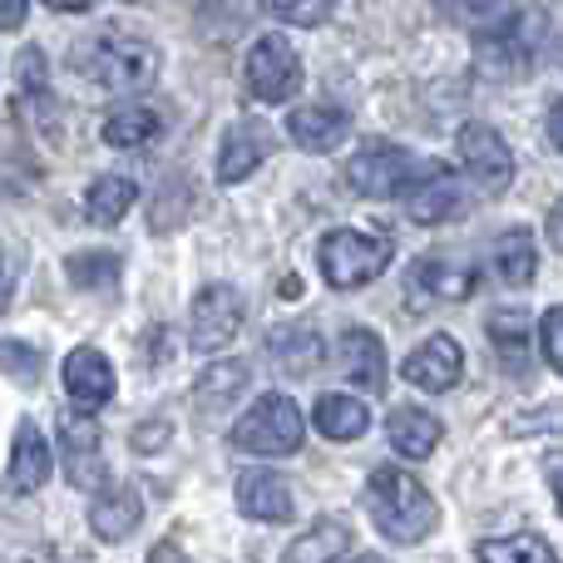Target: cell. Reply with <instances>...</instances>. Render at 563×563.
<instances>
[{
	"label": "cell",
	"instance_id": "obj_40",
	"mask_svg": "<svg viewBox=\"0 0 563 563\" xmlns=\"http://www.w3.org/2000/svg\"><path fill=\"white\" fill-rule=\"evenodd\" d=\"M49 10H65V15H79V10H89V0H45Z\"/></svg>",
	"mask_w": 563,
	"mask_h": 563
},
{
	"label": "cell",
	"instance_id": "obj_4",
	"mask_svg": "<svg viewBox=\"0 0 563 563\" xmlns=\"http://www.w3.org/2000/svg\"><path fill=\"white\" fill-rule=\"evenodd\" d=\"M307 435V420H301L297 400L291 396H263L253 400L243 420H233V445L247 450V455H291Z\"/></svg>",
	"mask_w": 563,
	"mask_h": 563
},
{
	"label": "cell",
	"instance_id": "obj_16",
	"mask_svg": "<svg viewBox=\"0 0 563 563\" xmlns=\"http://www.w3.org/2000/svg\"><path fill=\"white\" fill-rule=\"evenodd\" d=\"M336 361L346 371V380H356L361 390L380 396L386 390V341L366 327H351L341 331V346H336Z\"/></svg>",
	"mask_w": 563,
	"mask_h": 563
},
{
	"label": "cell",
	"instance_id": "obj_39",
	"mask_svg": "<svg viewBox=\"0 0 563 563\" xmlns=\"http://www.w3.org/2000/svg\"><path fill=\"white\" fill-rule=\"evenodd\" d=\"M164 430H168V426H164V420H158V426H148L144 435H134V445H139V450H154L158 440H164Z\"/></svg>",
	"mask_w": 563,
	"mask_h": 563
},
{
	"label": "cell",
	"instance_id": "obj_5",
	"mask_svg": "<svg viewBox=\"0 0 563 563\" xmlns=\"http://www.w3.org/2000/svg\"><path fill=\"white\" fill-rule=\"evenodd\" d=\"M539 15H499L475 30V65L489 79H519L534 69Z\"/></svg>",
	"mask_w": 563,
	"mask_h": 563
},
{
	"label": "cell",
	"instance_id": "obj_35",
	"mask_svg": "<svg viewBox=\"0 0 563 563\" xmlns=\"http://www.w3.org/2000/svg\"><path fill=\"white\" fill-rule=\"evenodd\" d=\"M559 321H563V311H559V307H549L544 317H539V351H544V366H549V371H563V341H559Z\"/></svg>",
	"mask_w": 563,
	"mask_h": 563
},
{
	"label": "cell",
	"instance_id": "obj_6",
	"mask_svg": "<svg viewBox=\"0 0 563 563\" xmlns=\"http://www.w3.org/2000/svg\"><path fill=\"white\" fill-rule=\"evenodd\" d=\"M243 85H247V95L263 99V104H287L301 89V55L282 35L253 40L247 65H243Z\"/></svg>",
	"mask_w": 563,
	"mask_h": 563
},
{
	"label": "cell",
	"instance_id": "obj_22",
	"mask_svg": "<svg viewBox=\"0 0 563 563\" xmlns=\"http://www.w3.org/2000/svg\"><path fill=\"white\" fill-rule=\"evenodd\" d=\"M440 420L430 416V410H420V406H396L390 410V420H386V440H390V450L396 455H406V460H426L430 450L440 445Z\"/></svg>",
	"mask_w": 563,
	"mask_h": 563
},
{
	"label": "cell",
	"instance_id": "obj_34",
	"mask_svg": "<svg viewBox=\"0 0 563 563\" xmlns=\"http://www.w3.org/2000/svg\"><path fill=\"white\" fill-rule=\"evenodd\" d=\"M445 15H455V20H465V25H489V20H499L505 15V0H435Z\"/></svg>",
	"mask_w": 563,
	"mask_h": 563
},
{
	"label": "cell",
	"instance_id": "obj_26",
	"mask_svg": "<svg viewBox=\"0 0 563 563\" xmlns=\"http://www.w3.org/2000/svg\"><path fill=\"white\" fill-rule=\"evenodd\" d=\"M311 420H317V430L327 440H356V435H366V426H371V410L361 406L356 396H317V410H311Z\"/></svg>",
	"mask_w": 563,
	"mask_h": 563
},
{
	"label": "cell",
	"instance_id": "obj_21",
	"mask_svg": "<svg viewBox=\"0 0 563 563\" xmlns=\"http://www.w3.org/2000/svg\"><path fill=\"white\" fill-rule=\"evenodd\" d=\"M139 519H144V499H139L134 485H114L109 495H99L95 505H89V529H95L104 544H124L139 529Z\"/></svg>",
	"mask_w": 563,
	"mask_h": 563
},
{
	"label": "cell",
	"instance_id": "obj_9",
	"mask_svg": "<svg viewBox=\"0 0 563 563\" xmlns=\"http://www.w3.org/2000/svg\"><path fill=\"white\" fill-rule=\"evenodd\" d=\"M460 164L470 168V178H475L485 194H505L509 188V178H515V154H509V144H505V134L499 129H489V124H465L460 129Z\"/></svg>",
	"mask_w": 563,
	"mask_h": 563
},
{
	"label": "cell",
	"instance_id": "obj_31",
	"mask_svg": "<svg viewBox=\"0 0 563 563\" xmlns=\"http://www.w3.org/2000/svg\"><path fill=\"white\" fill-rule=\"evenodd\" d=\"M489 341L499 346V356H519V351L529 346V317L515 307L489 311Z\"/></svg>",
	"mask_w": 563,
	"mask_h": 563
},
{
	"label": "cell",
	"instance_id": "obj_15",
	"mask_svg": "<svg viewBox=\"0 0 563 563\" xmlns=\"http://www.w3.org/2000/svg\"><path fill=\"white\" fill-rule=\"evenodd\" d=\"M49 475H55V450H49V440L40 435L35 420L20 416L15 445H10V485H15L20 495H35V489H45Z\"/></svg>",
	"mask_w": 563,
	"mask_h": 563
},
{
	"label": "cell",
	"instance_id": "obj_23",
	"mask_svg": "<svg viewBox=\"0 0 563 563\" xmlns=\"http://www.w3.org/2000/svg\"><path fill=\"white\" fill-rule=\"evenodd\" d=\"M351 554V529L346 519H317L301 539H291V549L282 563H341Z\"/></svg>",
	"mask_w": 563,
	"mask_h": 563
},
{
	"label": "cell",
	"instance_id": "obj_3",
	"mask_svg": "<svg viewBox=\"0 0 563 563\" xmlns=\"http://www.w3.org/2000/svg\"><path fill=\"white\" fill-rule=\"evenodd\" d=\"M321 257V277L336 291H356L366 282H376L390 263V238L386 233H356V228H336L321 238L317 247Z\"/></svg>",
	"mask_w": 563,
	"mask_h": 563
},
{
	"label": "cell",
	"instance_id": "obj_2",
	"mask_svg": "<svg viewBox=\"0 0 563 563\" xmlns=\"http://www.w3.org/2000/svg\"><path fill=\"white\" fill-rule=\"evenodd\" d=\"M75 69L85 79H95L99 89L109 95H134V89L154 85L158 75V49L148 40H134V35H119V30H104V35L85 40L75 49Z\"/></svg>",
	"mask_w": 563,
	"mask_h": 563
},
{
	"label": "cell",
	"instance_id": "obj_32",
	"mask_svg": "<svg viewBox=\"0 0 563 563\" xmlns=\"http://www.w3.org/2000/svg\"><path fill=\"white\" fill-rule=\"evenodd\" d=\"M267 15H277L282 25H301V30H317L331 20L336 0H263Z\"/></svg>",
	"mask_w": 563,
	"mask_h": 563
},
{
	"label": "cell",
	"instance_id": "obj_27",
	"mask_svg": "<svg viewBox=\"0 0 563 563\" xmlns=\"http://www.w3.org/2000/svg\"><path fill=\"white\" fill-rule=\"evenodd\" d=\"M134 198H139L134 178H124V174H104V178H95V184H89V194H85V213H89V223L114 228L119 218H124L129 208H134Z\"/></svg>",
	"mask_w": 563,
	"mask_h": 563
},
{
	"label": "cell",
	"instance_id": "obj_12",
	"mask_svg": "<svg viewBox=\"0 0 563 563\" xmlns=\"http://www.w3.org/2000/svg\"><path fill=\"white\" fill-rule=\"evenodd\" d=\"M406 380L420 390H430V396H445V390H455L460 380H465V351H460L455 336H430L426 346H416L406 356Z\"/></svg>",
	"mask_w": 563,
	"mask_h": 563
},
{
	"label": "cell",
	"instance_id": "obj_10",
	"mask_svg": "<svg viewBox=\"0 0 563 563\" xmlns=\"http://www.w3.org/2000/svg\"><path fill=\"white\" fill-rule=\"evenodd\" d=\"M59 376H65V396L75 410H85V416H95L99 406H109L114 400V366H109L104 351L95 346H75L65 356V366H59Z\"/></svg>",
	"mask_w": 563,
	"mask_h": 563
},
{
	"label": "cell",
	"instance_id": "obj_11",
	"mask_svg": "<svg viewBox=\"0 0 563 563\" xmlns=\"http://www.w3.org/2000/svg\"><path fill=\"white\" fill-rule=\"evenodd\" d=\"M59 460H65V475L75 489H95L104 479V435L85 410L65 416V426H59Z\"/></svg>",
	"mask_w": 563,
	"mask_h": 563
},
{
	"label": "cell",
	"instance_id": "obj_37",
	"mask_svg": "<svg viewBox=\"0 0 563 563\" xmlns=\"http://www.w3.org/2000/svg\"><path fill=\"white\" fill-rule=\"evenodd\" d=\"M10 297H15V273H10V263L0 257V311L10 307Z\"/></svg>",
	"mask_w": 563,
	"mask_h": 563
},
{
	"label": "cell",
	"instance_id": "obj_24",
	"mask_svg": "<svg viewBox=\"0 0 563 563\" xmlns=\"http://www.w3.org/2000/svg\"><path fill=\"white\" fill-rule=\"evenodd\" d=\"M406 287L426 291V297L435 301H465L470 291H475V273H470L465 263H440V257H420L416 267H410V282Z\"/></svg>",
	"mask_w": 563,
	"mask_h": 563
},
{
	"label": "cell",
	"instance_id": "obj_18",
	"mask_svg": "<svg viewBox=\"0 0 563 563\" xmlns=\"http://www.w3.org/2000/svg\"><path fill=\"white\" fill-rule=\"evenodd\" d=\"M287 134H291V144L307 148V154H331V148L351 134V119H346V109L301 104L287 114Z\"/></svg>",
	"mask_w": 563,
	"mask_h": 563
},
{
	"label": "cell",
	"instance_id": "obj_30",
	"mask_svg": "<svg viewBox=\"0 0 563 563\" xmlns=\"http://www.w3.org/2000/svg\"><path fill=\"white\" fill-rule=\"evenodd\" d=\"M119 253H69L65 257V277L75 282V287L95 291V287H114L119 282Z\"/></svg>",
	"mask_w": 563,
	"mask_h": 563
},
{
	"label": "cell",
	"instance_id": "obj_38",
	"mask_svg": "<svg viewBox=\"0 0 563 563\" xmlns=\"http://www.w3.org/2000/svg\"><path fill=\"white\" fill-rule=\"evenodd\" d=\"M148 563H194V559H188L178 544H158V549H154V559H148Z\"/></svg>",
	"mask_w": 563,
	"mask_h": 563
},
{
	"label": "cell",
	"instance_id": "obj_13",
	"mask_svg": "<svg viewBox=\"0 0 563 563\" xmlns=\"http://www.w3.org/2000/svg\"><path fill=\"white\" fill-rule=\"evenodd\" d=\"M267 154H273V129L263 119H238L218 148V184H243L253 168H263Z\"/></svg>",
	"mask_w": 563,
	"mask_h": 563
},
{
	"label": "cell",
	"instance_id": "obj_29",
	"mask_svg": "<svg viewBox=\"0 0 563 563\" xmlns=\"http://www.w3.org/2000/svg\"><path fill=\"white\" fill-rule=\"evenodd\" d=\"M479 563H559L554 549L539 534H509V539H485L475 549Z\"/></svg>",
	"mask_w": 563,
	"mask_h": 563
},
{
	"label": "cell",
	"instance_id": "obj_25",
	"mask_svg": "<svg viewBox=\"0 0 563 563\" xmlns=\"http://www.w3.org/2000/svg\"><path fill=\"white\" fill-rule=\"evenodd\" d=\"M489 257H495V277L505 282V287H529L539 273V253H534V238L529 233H499L495 247H489Z\"/></svg>",
	"mask_w": 563,
	"mask_h": 563
},
{
	"label": "cell",
	"instance_id": "obj_8",
	"mask_svg": "<svg viewBox=\"0 0 563 563\" xmlns=\"http://www.w3.org/2000/svg\"><path fill=\"white\" fill-rule=\"evenodd\" d=\"M243 327V297L228 282H208L194 297V317H188V346L194 351H223Z\"/></svg>",
	"mask_w": 563,
	"mask_h": 563
},
{
	"label": "cell",
	"instance_id": "obj_1",
	"mask_svg": "<svg viewBox=\"0 0 563 563\" xmlns=\"http://www.w3.org/2000/svg\"><path fill=\"white\" fill-rule=\"evenodd\" d=\"M366 509H371V525L386 539H396V544H420V539H430V529L440 525V509H435V499H430V489L420 485L410 470H396V465L371 475Z\"/></svg>",
	"mask_w": 563,
	"mask_h": 563
},
{
	"label": "cell",
	"instance_id": "obj_41",
	"mask_svg": "<svg viewBox=\"0 0 563 563\" xmlns=\"http://www.w3.org/2000/svg\"><path fill=\"white\" fill-rule=\"evenodd\" d=\"M549 148H559V99L549 104Z\"/></svg>",
	"mask_w": 563,
	"mask_h": 563
},
{
	"label": "cell",
	"instance_id": "obj_33",
	"mask_svg": "<svg viewBox=\"0 0 563 563\" xmlns=\"http://www.w3.org/2000/svg\"><path fill=\"white\" fill-rule=\"evenodd\" d=\"M40 366H45V361H40V351L30 346V341H0V371L15 376L20 386H35Z\"/></svg>",
	"mask_w": 563,
	"mask_h": 563
},
{
	"label": "cell",
	"instance_id": "obj_7",
	"mask_svg": "<svg viewBox=\"0 0 563 563\" xmlns=\"http://www.w3.org/2000/svg\"><path fill=\"white\" fill-rule=\"evenodd\" d=\"M410 178H416V164H410V154H406V148H396V144H386V139L366 144L346 164V188L356 198H376V203H386V198H400L410 188Z\"/></svg>",
	"mask_w": 563,
	"mask_h": 563
},
{
	"label": "cell",
	"instance_id": "obj_19",
	"mask_svg": "<svg viewBox=\"0 0 563 563\" xmlns=\"http://www.w3.org/2000/svg\"><path fill=\"white\" fill-rule=\"evenodd\" d=\"M247 380H253L247 361H213V366L194 380V406L203 410V416H228V410L247 396Z\"/></svg>",
	"mask_w": 563,
	"mask_h": 563
},
{
	"label": "cell",
	"instance_id": "obj_17",
	"mask_svg": "<svg viewBox=\"0 0 563 563\" xmlns=\"http://www.w3.org/2000/svg\"><path fill=\"white\" fill-rule=\"evenodd\" d=\"M465 208V188H460V178L450 174V168L430 164L426 184L406 188V213L416 218V223L435 228V223H450V213H460Z\"/></svg>",
	"mask_w": 563,
	"mask_h": 563
},
{
	"label": "cell",
	"instance_id": "obj_20",
	"mask_svg": "<svg viewBox=\"0 0 563 563\" xmlns=\"http://www.w3.org/2000/svg\"><path fill=\"white\" fill-rule=\"evenodd\" d=\"M267 356H273V366L282 376H307V371H317L321 361H327V341H321L317 327H277L273 336H267Z\"/></svg>",
	"mask_w": 563,
	"mask_h": 563
},
{
	"label": "cell",
	"instance_id": "obj_36",
	"mask_svg": "<svg viewBox=\"0 0 563 563\" xmlns=\"http://www.w3.org/2000/svg\"><path fill=\"white\" fill-rule=\"evenodd\" d=\"M30 0H0V30H20L25 25Z\"/></svg>",
	"mask_w": 563,
	"mask_h": 563
},
{
	"label": "cell",
	"instance_id": "obj_14",
	"mask_svg": "<svg viewBox=\"0 0 563 563\" xmlns=\"http://www.w3.org/2000/svg\"><path fill=\"white\" fill-rule=\"evenodd\" d=\"M238 509L247 519H263V525H287L297 515V495L277 470H243L238 475Z\"/></svg>",
	"mask_w": 563,
	"mask_h": 563
},
{
	"label": "cell",
	"instance_id": "obj_28",
	"mask_svg": "<svg viewBox=\"0 0 563 563\" xmlns=\"http://www.w3.org/2000/svg\"><path fill=\"white\" fill-rule=\"evenodd\" d=\"M158 139V114L148 104H124L104 119V144L109 148H144Z\"/></svg>",
	"mask_w": 563,
	"mask_h": 563
}]
</instances>
